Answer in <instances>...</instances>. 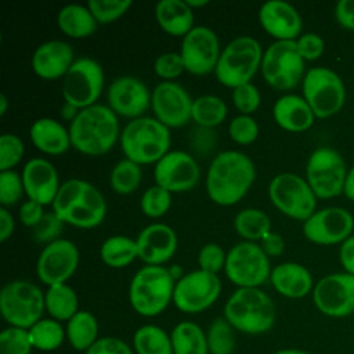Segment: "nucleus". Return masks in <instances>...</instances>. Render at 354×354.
Instances as JSON below:
<instances>
[{"label": "nucleus", "mask_w": 354, "mask_h": 354, "mask_svg": "<svg viewBox=\"0 0 354 354\" xmlns=\"http://www.w3.org/2000/svg\"><path fill=\"white\" fill-rule=\"evenodd\" d=\"M254 181V162L241 151L227 149L212 159L205 177V188L213 203L232 206L243 199Z\"/></svg>", "instance_id": "obj_1"}, {"label": "nucleus", "mask_w": 354, "mask_h": 354, "mask_svg": "<svg viewBox=\"0 0 354 354\" xmlns=\"http://www.w3.org/2000/svg\"><path fill=\"white\" fill-rule=\"evenodd\" d=\"M72 148L87 156L108 153L120 140L119 116L104 104H94L79 111L69 123Z\"/></svg>", "instance_id": "obj_2"}, {"label": "nucleus", "mask_w": 354, "mask_h": 354, "mask_svg": "<svg viewBox=\"0 0 354 354\" xmlns=\"http://www.w3.org/2000/svg\"><path fill=\"white\" fill-rule=\"evenodd\" d=\"M64 224L91 230L106 216V202L101 191L83 178H69L61 184L51 205Z\"/></svg>", "instance_id": "obj_3"}, {"label": "nucleus", "mask_w": 354, "mask_h": 354, "mask_svg": "<svg viewBox=\"0 0 354 354\" xmlns=\"http://www.w3.org/2000/svg\"><path fill=\"white\" fill-rule=\"evenodd\" d=\"M224 318L235 330L260 335L272 328L277 310L272 299L260 288H238L224 304Z\"/></svg>", "instance_id": "obj_4"}, {"label": "nucleus", "mask_w": 354, "mask_h": 354, "mask_svg": "<svg viewBox=\"0 0 354 354\" xmlns=\"http://www.w3.org/2000/svg\"><path fill=\"white\" fill-rule=\"evenodd\" d=\"M120 148L124 158L144 166L155 165L170 151V129L153 116L130 120L120 133Z\"/></svg>", "instance_id": "obj_5"}, {"label": "nucleus", "mask_w": 354, "mask_h": 354, "mask_svg": "<svg viewBox=\"0 0 354 354\" xmlns=\"http://www.w3.org/2000/svg\"><path fill=\"white\" fill-rule=\"evenodd\" d=\"M176 281L165 266H144L129 285V301L133 310L142 317H155L163 313L173 301Z\"/></svg>", "instance_id": "obj_6"}, {"label": "nucleus", "mask_w": 354, "mask_h": 354, "mask_svg": "<svg viewBox=\"0 0 354 354\" xmlns=\"http://www.w3.org/2000/svg\"><path fill=\"white\" fill-rule=\"evenodd\" d=\"M264 50L252 36H238L228 41L218 57L214 75L218 83L235 88L250 83L260 71Z\"/></svg>", "instance_id": "obj_7"}, {"label": "nucleus", "mask_w": 354, "mask_h": 354, "mask_svg": "<svg viewBox=\"0 0 354 354\" xmlns=\"http://www.w3.org/2000/svg\"><path fill=\"white\" fill-rule=\"evenodd\" d=\"M0 311L10 326L29 329L46 311L44 293L33 282L10 281L0 292Z\"/></svg>", "instance_id": "obj_8"}, {"label": "nucleus", "mask_w": 354, "mask_h": 354, "mask_svg": "<svg viewBox=\"0 0 354 354\" xmlns=\"http://www.w3.org/2000/svg\"><path fill=\"white\" fill-rule=\"evenodd\" d=\"M304 62L295 40H275L263 53L260 72L268 86L288 91L303 82Z\"/></svg>", "instance_id": "obj_9"}, {"label": "nucleus", "mask_w": 354, "mask_h": 354, "mask_svg": "<svg viewBox=\"0 0 354 354\" xmlns=\"http://www.w3.org/2000/svg\"><path fill=\"white\" fill-rule=\"evenodd\" d=\"M301 91L303 98L318 119L336 115L346 101V88L342 77L335 71L324 66H315L306 72Z\"/></svg>", "instance_id": "obj_10"}, {"label": "nucleus", "mask_w": 354, "mask_h": 354, "mask_svg": "<svg viewBox=\"0 0 354 354\" xmlns=\"http://www.w3.org/2000/svg\"><path fill=\"white\" fill-rule=\"evenodd\" d=\"M268 198L282 214L303 223L317 207V196L307 180L289 171L279 173L271 178Z\"/></svg>", "instance_id": "obj_11"}, {"label": "nucleus", "mask_w": 354, "mask_h": 354, "mask_svg": "<svg viewBox=\"0 0 354 354\" xmlns=\"http://www.w3.org/2000/svg\"><path fill=\"white\" fill-rule=\"evenodd\" d=\"M105 76L98 61L90 57L75 59L62 77L61 94L64 102L83 109L97 104L104 90Z\"/></svg>", "instance_id": "obj_12"}, {"label": "nucleus", "mask_w": 354, "mask_h": 354, "mask_svg": "<svg viewBox=\"0 0 354 354\" xmlns=\"http://www.w3.org/2000/svg\"><path fill=\"white\" fill-rule=\"evenodd\" d=\"M270 257L257 242L241 241L227 252L224 272L238 288H259L271 274Z\"/></svg>", "instance_id": "obj_13"}, {"label": "nucleus", "mask_w": 354, "mask_h": 354, "mask_svg": "<svg viewBox=\"0 0 354 354\" xmlns=\"http://www.w3.org/2000/svg\"><path fill=\"white\" fill-rule=\"evenodd\" d=\"M347 171L339 151L321 147L313 151L307 160L306 180L317 199H330L343 194Z\"/></svg>", "instance_id": "obj_14"}, {"label": "nucleus", "mask_w": 354, "mask_h": 354, "mask_svg": "<svg viewBox=\"0 0 354 354\" xmlns=\"http://www.w3.org/2000/svg\"><path fill=\"white\" fill-rule=\"evenodd\" d=\"M220 293L221 281L218 275L198 268L176 282L173 303L183 313L196 314L212 307Z\"/></svg>", "instance_id": "obj_15"}, {"label": "nucleus", "mask_w": 354, "mask_h": 354, "mask_svg": "<svg viewBox=\"0 0 354 354\" xmlns=\"http://www.w3.org/2000/svg\"><path fill=\"white\" fill-rule=\"evenodd\" d=\"M220 40L213 29L205 25L194 26L181 40L180 55L185 71L195 76L214 72L221 54Z\"/></svg>", "instance_id": "obj_16"}, {"label": "nucleus", "mask_w": 354, "mask_h": 354, "mask_svg": "<svg viewBox=\"0 0 354 354\" xmlns=\"http://www.w3.org/2000/svg\"><path fill=\"white\" fill-rule=\"evenodd\" d=\"M311 293L315 307L326 317L343 318L354 313V275L348 272L322 277Z\"/></svg>", "instance_id": "obj_17"}, {"label": "nucleus", "mask_w": 354, "mask_h": 354, "mask_svg": "<svg viewBox=\"0 0 354 354\" xmlns=\"http://www.w3.org/2000/svg\"><path fill=\"white\" fill-rule=\"evenodd\" d=\"M155 184L174 194L194 189L201 180L196 159L185 151H169L153 167Z\"/></svg>", "instance_id": "obj_18"}, {"label": "nucleus", "mask_w": 354, "mask_h": 354, "mask_svg": "<svg viewBox=\"0 0 354 354\" xmlns=\"http://www.w3.org/2000/svg\"><path fill=\"white\" fill-rule=\"evenodd\" d=\"M354 230V217L343 207L330 206L315 210L304 223V236L322 246L343 243Z\"/></svg>", "instance_id": "obj_19"}, {"label": "nucleus", "mask_w": 354, "mask_h": 354, "mask_svg": "<svg viewBox=\"0 0 354 354\" xmlns=\"http://www.w3.org/2000/svg\"><path fill=\"white\" fill-rule=\"evenodd\" d=\"M194 100L177 82H160L151 94L153 118L169 129H178L191 120Z\"/></svg>", "instance_id": "obj_20"}, {"label": "nucleus", "mask_w": 354, "mask_h": 354, "mask_svg": "<svg viewBox=\"0 0 354 354\" xmlns=\"http://www.w3.org/2000/svg\"><path fill=\"white\" fill-rule=\"evenodd\" d=\"M80 254L77 246L69 239H57L41 249L36 261V274L46 285L66 283L76 272Z\"/></svg>", "instance_id": "obj_21"}, {"label": "nucleus", "mask_w": 354, "mask_h": 354, "mask_svg": "<svg viewBox=\"0 0 354 354\" xmlns=\"http://www.w3.org/2000/svg\"><path fill=\"white\" fill-rule=\"evenodd\" d=\"M151 94L148 86L138 77L123 75L115 77L106 90V105L122 118L130 120L145 116L151 108Z\"/></svg>", "instance_id": "obj_22"}, {"label": "nucleus", "mask_w": 354, "mask_h": 354, "mask_svg": "<svg viewBox=\"0 0 354 354\" xmlns=\"http://www.w3.org/2000/svg\"><path fill=\"white\" fill-rule=\"evenodd\" d=\"M22 183L29 201L43 206L53 205L59 191V177L55 166L44 158H32L22 167Z\"/></svg>", "instance_id": "obj_23"}, {"label": "nucleus", "mask_w": 354, "mask_h": 354, "mask_svg": "<svg viewBox=\"0 0 354 354\" xmlns=\"http://www.w3.org/2000/svg\"><path fill=\"white\" fill-rule=\"evenodd\" d=\"M138 259L145 266H163L177 252L176 231L165 223H152L144 227L136 238Z\"/></svg>", "instance_id": "obj_24"}, {"label": "nucleus", "mask_w": 354, "mask_h": 354, "mask_svg": "<svg viewBox=\"0 0 354 354\" xmlns=\"http://www.w3.org/2000/svg\"><path fill=\"white\" fill-rule=\"evenodd\" d=\"M257 17L263 30L275 40H296L301 35V17L288 1L268 0L260 6Z\"/></svg>", "instance_id": "obj_25"}, {"label": "nucleus", "mask_w": 354, "mask_h": 354, "mask_svg": "<svg viewBox=\"0 0 354 354\" xmlns=\"http://www.w3.org/2000/svg\"><path fill=\"white\" fill-rule=\"evenodd\" d=\"M73 62L75 53L72 46L57 39L39 44L30 59L35 75L43 80H62Z\"/></svg>", "instance_id": "obj_26"}, {"label": "nucleus", "mask_w": 354, "mask_h": 354, "mask_svg": "<svg viewBox=\"0 0 354 354\" xmlns=\"http://www.w3.org/2000/svg\"><path fill=\"white\" fill-rule=\"evenodd\" d=\"M272 118L275 123L289 131L301 133L308 130L315 120V115L303 95L285 94L279 97L272 106Z\"/></svg>", "instance_id": "obj_27"}, {"label": "nucleus", "mask_w": 354, "mask_h": 354, "mask_svg": "<svg viewBox=\"0 0 354 354\" xmlns=\"http://www.w3.org/2000/svg\"><path fill=\"white\" fill-rule=\"evenodd\" d=\"M272 288L288 299H301L314 289L311 272L301 264L285 261L271 270Z\"/></svg>", "instance_id": "obj_28"}, {"label": "nucleus", "mask_w": 354, "mask_h": 354, "mask_svg": "<svg viewBox=\"0 0 354 354\" xmlns=\"http://www.w3.org/2000/svg\"><path fill=\"white\" fill-rule=\"evenodd\" d=\"M32 144L43 153L62 155L71 147L69 129L53 118H40L29 129Z\"/></svg>", "instance_id": "obj_29"}, {"label": "nucleus", "mask_w": 354, "mask_h": 354, "mask_svg": "<svg viewBox=\"0 0 354 354\" xmlns=\"http://www.w3.org/2000/svg\"><path fill=\"white\" fill-rule=\"evenodd\" d=\"M155 19L160 29L174 37H184L194 25V10L185 0H160L155 4Z\"/></svg>", "instance_id": "obj_30"}, {"label": "nucleus", "mask_w": 354, "mask_h": 354, "mask_svg": "<svg viewBox=\"0 0 354 354\" xmlns=\"http://www.w3.org/2000/svg\"><path fill=\"white\" fill-rule=\"evenodd\" d=\"M59 30L72 39H84L97 30V21L87 6L66 4L57 14Z\"/></svg>", "instance_id": "obj_31"}, {"label": "nucleus", "mask_w": 354, "mask_h": 354, "mask_svg": "<svg viewBox=\"0 0 354 354\" xmlns=\"http://www.w3.org/2000/svg\"><path fill=\"white\" fill-rule=\"evenodd\" d=\"M46 311L53 319L69 321L79 311L77 293L68 283L47 286L44 293Z\"/></svg>", "instance_id": "obj_32"}, {"label": "nucleus", "mask_w": 354, "mask_h": 354, "mask_svg": "<svg viewBox=\"0 0 354 354\" xmlns=\"http://www.w3.org/2000/svg\"><path fill=\"white\" fill-rule=\"evenodd\" d=\"M66 339L77 351H87L98 337V321L86 310H79L66 322Z\"/></svg>", "instance_id": "obj_33"}, {"label": "nucleus", "mask_w": 354, "mask_h": 354, "mask_svg": "<svg viewBox=\"0 0 354 354\" xmlns=\"http://www.w3.org/2000/svg\"><path fill=\"white\" fill-rule=\"evenodd\" d=\"M100 257L111 268H124L138 259L137 242L126 235L108 236L101 243Z\"/></svg>", "instance_id": "obj_34"}, {"label": "nucleus", "mask_w": 354, "mask_h": 354, "mask_svg": "<svg viewBox=\"0 0 354 354\" xmlns=\"http://www.w3.org/2000/svg\"><path fill=\"white\" fill-rule=\"evenodd\" d=\"M170 336L173 354H209L206 332L192 321L177 324Z\"/></svg>", "instance_id": "obj_35"}, {"label": "nucleus", "mask_w": 354, "mask_h": 354, "mask_svg": "<svg viewBox=\"0 0 354 354\" xmlns=\"http://www.w3.org/2000/svg\"><path fill=\"white\" fill-rule=\"evenodd\" d=\"M234 228L243 241L259 243L271 232V220L261 209L246 207L236 213L234 218Z\"/></svg>", "instance_id": "obj_36"}, {"label": "nucleus", "mask_w": 354, "mask_h": 354, "mask_svg": "<svg viewBox=\"0 0 354 354\" xmlns=\"http://www.w3.org/2000/svg\"><path fill=\"white\" fill-rule=\"evenodd\" d=\"M228 113L227 104L214 94H203L194 98L191 120L203 129H212L221 124Z\"/></svg>", "instance_id": "obj_37"}, {"label": "nucleus", "mask_w": 354, "mask_h": 354, "mask_svg": "<svg viewBox=\"0 0 354 354\" xmlns=\"http://www.w3.org/2000/svg\"><path fill=\"white\" fill-rule=\"evenodd\" d=\"M137 354H173L171 336L158 325H142L133 336Z\"/></svg>", "instance_id": "obj_38"}, {"label": "nucleus", "mask_w": 354, "mask_h": 354, "mask_svg": "<svg viewBox=\"0 0 354 354\" xmlns=\"http://www.w3.org/2000/svg\"><path fill=\"white\" fill-rule=\"evenodd\" d=\"M142 180L141 165L124 158L116 162L109 173V185L119 195H129L138 189Z\"/></svg>", "instance_id": "obj_39"}, {"label": "nucleus", "mask_w": 354, "mask_h": 354, "mask_svg": "<svg viewBox=\"0 0 354 354\" xmlns=\"http://www.w3.org/2000/svg\"><path fill=\"white\" fill-rule=\"evenodd\" d=\"M33 348L40 351L57 350L66 336V330L59 321L53 318H41L28 329Z\"/></svg>", "instance_id": "obj_40"}, {"label": "nucleus", "mask_w": 354, "mask_h": 354, "mask_svg": "<svg viewBox=\"0 0 354 354\" xmlns=\"http://www.w3.org/2000/svg\"><path fill=\"white\" fill-rule=\"evenodd\" d=\"M209 354H232L235 348V329L224 318H216L206 330Z\"/></svg>", "instance_id": "obj_41"}, {"label": "nucleus", "mask_w": 354, "mask_h": 354, "mask_svg": "<svg viewBox=\"0 0 354 354\" xmlns=\"http://www.w3.org/2000/svg\"><path fill=\"white\" fill-rule=\"evenodd\" d=\"M171 206V192L159 185L148 187L140 199V210L149 218H159L165 216Z\"/></svg>", "instance_id": "obj_42"}, {"label": "nucleus", "mask_w": 354, "mask_h": 354, "mask_svg": "<svg viewBox=\"0 0 354 354\" xmlns=\"http://www.w3.org/2000/svg\"><path fill=\"white\" fill-rule=\"evenodd\" d=\"M98 25H108L123 17L133 6L131 0H88L87 4Z\"/></svg>", "instance_id": "obj_43"}, {"label": "nucleus", "mask_w": 354, "mask_h": 354, "mask_svg": "<svg viewBox=\"0 0 354 354\" xmlns=\"http://www.w3.org/2000/svg\"><path fill=\"white\" fill-rule=\"evenodd\" d=\"M25 145L19 136L14 133H3L0 136V171L14 170L22 160Z\"/></svg>", "instance_id": "obj_44"}, {"label": "nucleus", "mask_w": 354, "mask_h": 354, "mask_svg": "<svg viewBox=\"0 0 354 354\" xmlns=\"http://www.w3.org/2000/svg\"><path fill=\"white\" fill-rule=\"evenodd\" d=\"M32 348L28 329L8 326L0 333V354H30Z\"/></svg>", "instance_id": "obj_45"}, {"label": "nucleus", "mask_w": 354, "mask_h": 354, "mask_svg": "<svg viewBox=\"0 0 354 354\" xmlns=\"http://www.w3.org/2000/svg\"><path fill=\"white\" fill-rule=\"evenodd\" d=\"M259 124L250 115H236L228 124L230 138L239 145H250L259 137Z\"/></svg>", "instance_id": "obj_46"}, {"label": "nucleus", "mask_w": 354, "mask_h": 354, "mask_svg": "<svg viewBox=\"0 0 354 354\" xmlns=\"http://www.w3.org/2000/svg\"><path fill=\"white\" fill-rule=\"evenodd\" d=\"M25 195L22 176L15 170L0 171V205L10 207L18 203Z\"/></svg>", "instance_id": "obj_47"}, {"label": "nucleus", "mask_w": 354, "mask_h": 354, "mask_svg": "<svg viewBox=\"0 0 354 354\" xmlns=\"http://www.w3.org/2000/svg\"><path fill=\"white\" fill-rule=\"evenodd\" d=\"M232 104L235 109L239 112V115H253L261 102V95L259 88L250 82L241 84L235 88H232Z\"/></svg>", "instance_id": "obj_48"}, {"label": "nucleus", "mask_w": 354, "mask_h": 354, "mask_svg": "<svg viewBox=\"0 0 354 354\" xmlns=\"http://www.w3.org/2000/svg\"><path fill=\"white\" fill-rule=\"evenodd\" d=\"M185 71L184 61L180 53L167 51L162 53L153 61V72L162 79V82H174Z\"/></svg>", "instance_id": "obj_49"}, {"label": "nucleus", "mask_w": 354, "mask_h": 354, "mask_svg": "<svg viewBox=\"0 0 354 354\" xmlns=\"http://www.w3.org/2000/svg\"><path fill=\"white\" fill-rule=\"evenodd\" d=\"M227 260V252L216 242L205 243L198 252V266L199 270L206 272L218 274L221 270L224 271Z\"/></svg>", "instance_id": "obj_50"}, {"label": "nucleus", "mask_w": 354, "mask_h": 354, "mask_svg": "<svg viewBox=\"0 0 354 354\" xmlns=\"http://www.w3.org/2000/svg\"><path fill=\"white\" fill-rule=\"evenodd\" d=\"M62 227H64V223L53 210L46 212L41 221L33 228V238L39 243L48 245L59 239Z\"/></svg>", "instance_id": "obj_51"}, {"label": "nucleus", "mask_w": 354, "mask_h": 354, "mask_svg": "<svg viewBox=\"0 0 354 354\" xmlns=\"http://www.w3.org/2000/svg\"><path fill=\"white\" fill-rule=\"evenodd\" d=\"M295 41H296L297 51L304 61H315L325 51L324 39L314 32L301 33Z\"/></svg>", "instance_id": "obj_52"}, {"label": "nucleus", "mask_w": 354, "mask_h": 354, "mask_svg": "<svg viewBox=\"0 0 354 354\" xmlns=\"http://www.w3.org/2000/svg\"><path fill=\"white\" fill-rule=\"evenodd\" d=\"M84 354H134L133 348L115 336L100 337Z\"/></svg>", "instance_id": "obj_53"}, {"label": "nucleus", "mask_w": 354, "mask_h": 354, "mask_svg": "<svg viewBox=\"0 0 354 354\" xmlns=\"http://www.w3.org/2000/svg\"><path fill=\"white\" fill-rule=\"evenodd\" d=\"M43 207H44L43 205L26 199V201L21 205L19 212H18L19 221H21L25 227L35 228V227L41 221V218H43L44 214H46V212H44Z\"/></svg>", "instance_id": "obj_54"}, {"label": "nucleus", "mask_w": 354, "mask_h": 354, "mask_svg": "<svg viewBox=\"0 0 354 354\" xmlns=\"http://www.w3.org/2000/svg\"><path fill=\"white\" fill-rule=\"evenodd\" d=\"M336 22L344 29L354 30V0H340L335 7Z\"/></svg>", "instance_id": "obj_55"}, {"label": "nucleus", "mask_w": 354, "mask_h": 354, "mask_svg": "<svg viewBox=\"0 0 354 354\" xmlns=\"http://www.w3.org/2000/svg\"><path fill=\"white\" fill-rule=\"evenodd\" d=\"M259 245H260V248L263 249V252L268 257H278L285 250V241H283V238L278 232H274V231L267 234L259 242Z\"/></svg>", "instance_id": "obj_56"}, {"label": "nucleus", "mask_w": 354, "mask_h": 354, "mask_svg": "<svg viewBox=\"0 0 354 354\" xmlns=\"http://www.w3.org/2000/svg\"><path fill=\"white\" fill-rule=\"evenodd\" d=\"M339 259L344 268V272L354 275V235L348 236L339 250Z\"/></svg>", "instance_id": "obj_57"}, {"label": "nucleus", "mask_w": 354, "mask_h": 354, "mask_svg": "<svg viewBox=\"0 0 354 354\" xmlns=\"http://www.w3.org/2000/svg\"><path fill=\"white\" fill-rule=\"evenodd\" d=\"M14 216L7 207L0 206V242H6L14 232Z\"/></svg>", "instance_id": "obj_58"}, {"label": "nucleus", "mask_w": 354, "mask_h": 354, "mask_svg": "<svg viewBox=\"0 0 354 354\" xmlns=\"http://www.w3.org/2000/svg\"><path fill=\"white\" fill-rule=\"evenodd\" d=\"M343 194L354 202V166L347 171L346 176V181H344V188H343Z\"/></svg>", "instance_id": "obj_59"}, {"label": "nucleus", "mask_w": 354, "mask_h": 354, "mask_svg": "<svg viewBox=\"0 0 354 354\" xmlns=\"http://www.w3.org/2000/svg\"><path fill=\"white\" fill-rule=\"evenodd\" d=\"M79 111H80V109H77L76 106L64 102V105H62V108H61V116H62L64 120H66V122L71 123V122L75 120V118L77 116Z\"/></svg>", "instance_id": "obj_60"}, {"label": "nucleus", "mask_w": 354, "mask_h": 354, "mask_svg": "<svg viewBox=\"0 0 354 354\" xmlns=\"http://www.w3.org/2000/svg\"><path fill=\"white\" fill-rule=\"evenodd\" d=\"M169 268V272H170V275L173 277V279L177 282L178 279H181L185 274H184V270H183V267L180 266V264H173V266H170V267H167Z\"/></svg>", "instance_id": "obj_61"}, {"label": "nucleus", "mask_w": 354, "mask_h": 354, "mask_svg": "<svg viewBox=\"0 0 354 354\" xmlns=\"http://www.w3.org/2000/svg\"><path fill=\"white\" fill-rule=\"evenodd\" d=\"M185 3L188 4V7L191 10H194V8H202V7L207 6L210 1L209 0H185Z\"/></svg>", "instance_id": "obj_62"}, {"label": "nucleus", "mask_w": 354, "mask_h": 354, "mask_svg": "<svg viewBox=\"0 0 354 354\" xmlns=\"http://www.w3.org/2000/svg\"><path fill=\"white\" fill-rule=\"evenodd\" d=\"M274 354H313V353L301 350V348H282V350L275 351Z\"/></svg>", "instance_id": "obj_63"}, {"label": "nucleus", "mask_w": 354, "mask_h": 354, "mask_svg": "<svg viewBox=\"0 0 354 354\" xmlns=\"http://www.w3.org/2000/svg\"><path fill=\"white\" fill-rule=\"evenodd\" d=\"M7 109H8V100H7L6 94H1L0 95V116H4Z\"/></svg>", "instance_id": "obj_64"}]
</instances>
